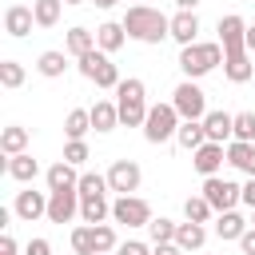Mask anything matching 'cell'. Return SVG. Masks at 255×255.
<instances>
[{
    "label": "cell",
    "instance_id": "cell-6",
    "mask_svg": "<svg viewBox=\"0 0 255 255\" xmlns=\"http://www.w3.org/2000/svg\"><path fill=\"white\" fill-rule=\"evenodd\" d=\"M76 68H80V76L92 80L96 88H120V68L112 64V56H108L104 48H92L88 56H80Z\"/></svg>",
    "mask_w": 255,
    "mask_h": 255
},
{
    "label": "cell",
    "instance_id": "cell-8",
    "mask_svg": "<svg viewBox=\"0 0 255 255\" xmlns=\"http://www.w3.org/2000/svg\"><path fill=\"white\" fill-rule=\"evenodd\" d=\"M203 199H207V203L215 207V215H219V211H231L235 203H243V187L231 183V179L207 175V179H203Z\"/></svg>",
    "mask_w": 255,
    "mask_h": 255
},
{
    "label": "cell",
    "instance_id": "cell-27",
    "mask_svg": "<svg viewBox=\"0 0 255 255\" xmlns=\"http://www.w3.org/2000/svg\"><path fill=\"white\" fill-rule=\"evenodd\" d=\"M88 131H92V112L88 108H72L68 120H64V135L68 139H84Z\"/></svg>",
    "mask_w": 255,
    "mask_h": 255
},
{
    "label": "cell",
    "instance_id": "cell-39",
    "mask_svg": "<svg viewBox=\"0 0 255 255\" xmlns=\"http://www.w3.org/2000/svg\"><path fill=\"white\" fill-rule=\"evenodd\" d=\"M116 255H151V247H147V243H139V239H128V243H120V247H116Z\"/></svg>",
    "mask_w": 255,
    "mask_h": 255
},
{
    "label": "cell",
    "instance_id": "cell-12",
    "mask_svg": "<svg viewBox=\"0 0 255 255\" xmlns=\"http://www.w3.org/2000/svg\"><path fill=\"white\" fill-rule=\"evenodd\" d=\"M223 159H227V147H223V143H215V139H207L203 147H195V151H191V163H195V171H199L203 179H207V175H219Z\"/></svg>",
    "mask_w": 255,
    "mask_h": 255
},
{
    "label": "cell",
    "instance_id": "cell-24",
    "mask_svg": "<svg viewBox=\"0 0 255 255\" xmlns=\"http://www.w3.org/2000/svg\"><path fill=\"white\" fill-rule=\"evenodd\" d=\"M175 243H179L183 251H199V247L207 243V227H203V223H191V219H183V223L175 227Z\"/></svg>",
    "mask_w": 255,
    "mask_h": 255
},
{
    "label": "cell",
    "instance_id": "cell-16",
    "mask_svg": "<svg viewBox=\"0 0 255 255\" xmlns=\"http://www.w3.org/2000/svg\"><path fill=\"white\" fill-rule=\"evenodd\" d=\"M195 36H199V16L187 12V8H179V12L171 16V40H175L179 48H187V44H195Z\"/></svg>",
    "mask_w": 255,
    "mask_h": 255
},
{
    "label": "cell",
    "instance_id": "cell-47",
    "mask_svg": "<svg viewBox=\"0 0 255 255\" xmlns=\"http://www.w3.org/2000/svg\"><path fill=\"white\" fill-rule=\"evenodd\" d=\"M92 4H96V8H116L120 0H92Z\"/></svg>",
    "mask_w": 255,
    "mask_h": 255
},
{
    "label": "cell",
    "instance_id": "cell-42",
    "mask_svg": "<svg viewBox=\"0 0 255 255\" xmlns=\"http://www.w3.org/2000/svg\"><path fill=\"white\" fill-rule=\"evenodd\" d=\"M239 247H243V255H255V227H247L239 235Z\"/></svg>",
    "mask_w": 255,
    "mask_h": 255
},
{
    "label": "cell",
    "instance_id": "cell-20",
    "mask_svg": "<svg viewBox=\"0 0 255 255\" xmlns=\"http://www.w3.org/2000/svg\"><path fill=\"white\" fill-rule=\"evenodd\" d=\"M4 171L16 179V183H32L36 175H40V163L28 155V151H20V155H8V163H4Z\"/></svg>",
    "mask_w": 255,
    "mask_h": 255
},
{
    "label": "cell",
    "instance_id": "cell-51",
    "mask_svg": "<svg viewBox=\"0 0 255 255\" xmlns=\"http://www.w3.org/2000/svg\"><path fill=\"white\" fill-rule=\"evenodd\" d=\"M104 255H112V251H104Z\"/></svg>",
    "mask_w": 255,
    "mask_h": 255
},
{
    "label": "cell",
    "instance_id": "cell-32",
    "mask_svg": "<svg viewBox=\"0 0 255 255\" xmlns=\"http://www.w3.org/2000/svg\"><path fill=\"white\" fill-rule=\"evenodd\" d=\"M76 191H80V195H108L112 187H108V175H100V171H84L80 183H76Z\"/></svg>",
    "mask_w": 255,
    "mask_h": 255
},
{
    "label": "cell",
    "instance_id": "cell-17",
    "mask_svg": "<svg viewBox=\"0 0 255 255\" xmlns=\"http://www.w3.org/2000/svg\"><path fill=\"white\" fill-rule=\"evenodd\" d=\"M227 163L243 175H255V139H231L227 143Z\"/></svg>",
    "mask_w": 255,
    "mask_h": 255
},
{
    "label": "cell",
    "instance_id": "cell-22",
    "mask_svg": "<svg viewBox=\"0 0 255 255\" xmlns=\"http://www.w3.org/2000/svg\"><path fill=\"white\" fill-rule=\"evenodd\" d=\"M108 215H112L108 195H80V219L84 223H104Z\"/></svg>",
    "mask_w": 255,
    "mask_h": 255
},
{
    "label": "cell",
    "instance_id": "cell-41",
    "mask_svg": "<svg viewBox=\"0 0 255 255\" xmlns=\"http://www.w3.org/2000/svg\"><path fill=\"white\" fill-rule=\"evenodd\" d=\"M151 255H183V247L171 239V243H151Z\"/></svg>",
    "mask_w": 255,
    "mask_h": 255
},
{
    "label": "cell",
    "instance_id": "cell-3",
    "mask_svg": "<svg viewBox=\"0 0 255 255\" xmlns=\"http://www.w3.org/2000/svg\"><path fill=\"white\" fill-rule=\"evenodd\" d=\"M219 64H223V44H215V40H195V44L179 48V72L187 80H199V76L215 72Z\"/></svg>",
    "mask_w": 255,
    "mask_h": 255
},
{
    "label": "cell",
    "instance_id": "cell-49",
    "mask_svg": "<svg viewBox=\"0 0 255 255\" xmlns=\"http://www.w3.org/2000/svg\"><path fill=\"white\" fill-rule=\"evenodd\" d=\"M251 227H255V207H251Z\"/></svg>",
    "mask_w": 255,
    "mask_h": 255
},
{
    "label": "cell",
    "instance_id": "cell-44",
    "mask_svg": "<svg viewBox=\"0 0 255 255\" xmlns=\"http://www.w3.org/2000/svg\"><path fill=\"white\" fill-rule=\"evenodd\" d=\"M243 203L255 207V175H247V183H243Z\"/></svg>",
    "mask_w": 255,
    "mask_h": 255
},
{
    "label": "cell",
    "instance_id": "cell-29",
    "mask_svg": "<svg viewBox=\"0 0 255 255\" xmlns=\"http://www.w3.org/2000/svg\"><path fill=\"white\" fill-rule=\"evenodd\" d=\"M32 12H36V28H56L64 0H32Z\"/></svg>",
    "mask_w": 255,
    "mask_h": 255
},
{
    "label": "cell",
    "instance_id": "cell-33",
    "mask_svg": "<svg viewBox=\"0 0 255 255\" xmlns=\"http://www.w3.org/2000/svg\"><path fill=\"white\" fill-rule=\"evenodd\" d=\"M183 215H187L191 223H207V219L215 215V207H211L203 195H187V203H183Z\"/></svg>",
    "mask_w": 255,
    "mask_h": 255
},
{
    "label": "cell",
    "instance_id": "cell-25",
    "mask_svg": "<svg viewBox=\"0 0 255 255\" xmlns=\"http://www.w3.org/2000/svg\"><path fill=\"white\" fill-rule=\"evenodd\" d=\"M124 40H128L124 24H112V20H108V24H100V28H96V48H104L108 56H112V52H120V48H124Z\"/></svg>",
    "mask_w": 255,
    "mask_h": 255
},
{
    "label": "cell",
    "instance_id": "cell-48",
    "mask_svg": "<svg viewBox=\"0 0 255 255\" xmlns=\"http://www.w3.org/2000/svg\"><path fill=\"white\" fill-rule=\"evenodd\" d=\"M64 4H88V0H64Z\"/></svg>",
    "mask_w": 255,
    "mask_h": 255
},
{
    "label": "cell",
    "instance_id": "cell-28",
    "mask_svg": "<svg viewBox=\"0 0 255 255\" xmlns=\"http://www.w3.org/2000/svg\"><path fill=\"white\" fill-rule=\"evenodd\" d=\"M0 151H4V155H20V151H28V128H20V124L4 128V131H0Z\"/></svg>",
    "mask_w": 255,
    "mask_h": 255
},
{
    "label": "cell",
    "instance_id": "cell-14",
    "mask_svg": "<svg viewBox=\"0 0 255 255\" xmlns=\"http://www.w3.org/2000/svg\"><path fill=\"white\" fill-rule=\"evenodd\" d=\"M203 131H207V139H215V143H231V139H235V116H231V112H207V116H203Z\"/></svg>",
    "mask_w": 255,
    "mask_h": 255
},
{
    "label": "cell",
    "instance_id": "cell-1",
    "mask_svg": "<svg viewBox=\"0 0 255 255\" xmlns=\"http://www.w3.org/2000/svg\"><path fill=\"white\" fill-rule=\"evenodd\" d=\"M219 44H223V72L231 84H247L251 80V56H247V24L243 16H223L219 20Z\"/></svg>",
    "mask_w": 255,
    "mask_h": 255
},
{
    "label": "cell",
    "instance_id": "cell-50",
    "mask_svg": "<svg viewBox=\"0 0 255 255\" xmlns=\"http://www.w3.org/2000/svg\"><path fill=\"white\" fill-rule=\"evenodd\" d=\"M131 4H143V0H131Z\"/></svg>",
    "mask_w": 255,
    "mask_h": 255
},
{
    "label": "cell",
    "instance_id": "cell-46",
    "mask_svg": "<svg viewBox=\"0 0 255 255\" xmlns=\"http://www.w3.org/2000/svg\"><path fill=\"white\" fill-rule=\"evenodd\" d=\"M247 52H255V24L247 28Z\"/></svg>",
    "mask_w": 255,
    "mask_h": 255
},
{
    "label": "cell",
    "instance_id": "cell-5",
    "mask_svg": "<svg viewBox=\"0 0 255 255\" xmlns=\"http://www.w3.org/2000/svg\"><path fill=\"white\" fill-rule=\"evenodd\" d=\"M179 112H175V104H151L147 108V120H143V139L147 143H167V139H175V131H179Z\"/></svg>",
    "mask_w": 255,
    "mask_h": 255
},
{
    "label": "cell",
    "instance_id": "cell-40",
    "mask_svg": "<svg viewBox=\"0 0 255 255\" xmlns=\"http://www.w3.org/2000/svg\"><path fill=\"white\" fill-rule=\"evenodd\" d=\"M24 255H52V243H48V239H28Z\"/></svg>",
    "mask_w": 255,
    "mask_h": 255
},
{
    "label": "cell",
    "instance_id": "cell-45",
    "mask_svg": "<svg viewBox=\"0 0 255 255\" xmlns=\"http://www.w3.org/2000/svg\"><path fill=\"white\" fill-rule=\"evenodd\" d=\"M195 4L199 0H175V8H187V12H195Z\"/></svg>",
    "mask_w": 255,
    "mask_h": 255
},
{
    "label": "cell",
    "instance_id": "cell-23",
    "mask_svg": "<svg viewBox=\"0 0 255 255\" xmlns=\"http://www.w3.org/2000/svg\"><path fill=\"white\" fill-rule=\"evenodd\" d=\"M247 227H251V223H247V219H243V215H239L235 207H231V211H219V215H215V235H219V239H239V235H243Z\"/></svg>",
    "mask_w": 255,
    "mask_h": 255
},
{
    "label": "cell",
    "instance_id": "cell-37",
    "mask_svg": "<svg viewBox=\"0 0 255 255\" xmlns=\"http://www.w3.org/2000/svg\"><path fill=\"white\" fill-rule=\"evenodd\" d=\"M235 139H255V112H235Z\"/></svg>",
    "mask_w": 255,
    "mask_h": 255
},
{
    "label": "cell",
    "instance_id": "cell-21",
    "mask_svg": "<svg viewBox=\"0 0 255 255\" xmlns=\"http://www.w3.org/2000/svg\"><path fill=\"white\" fill-rule=\"evenodd\" d=\"M175 143H179L183 151H195V147H203V143H207L203 120H183V124H179V131H175Z\"/></svg>",
    "mask_w": 255,
    "mask_h": 255
},
{
    "label": "cell",
    "instance_id": "cell-38",
    "mask_svg": "<svg viewBox=\"0 0 255 255\" xmlns=\"http://www.w3.org/2000/svg\"><path fill=\"white\" fill-rule=\"evenodd\" d=\"M88 155H92V151H88V143H84V139H68V143H64V159H68V163H76V167H80Z\"/></svg>",
    "mask_w": 255,
    "mask_h": 255
},
{
    "label": "cell",
    "instance_id": "cell-31",
    "mask_svg": "<svg viewBox=\"0 0 255 255\" xmlns=\"http://www.w3.org/2000/svg\"><path fill=\"white\" fill-rule=\"evenodd\" d=\"M72 251H76V255H96V227H92V223L72 227Z\"/></svg>",
    "mask_w": 255,
    "mask_h": 255
},
{
    "label": "cell",
    "instance_id": "cell-30",
    "mask_svg": "<svg viewBox=\"0 0 255 255\" xmlns=\"http://www.w3.org/2000/svg\"><path fill=\"white\" fill-rule=\"evenodd\" d=\"M64 68H68V60H64V52H40V60H36V72L40 76H48V80H56V76H64Z\"/></svg>",
    "mask_w": 255,
    "mask_h": 255
},
{
    "label": "cell",
    "instance_id": "cell-15",
    "mask_svg": "<svg viewBox=\"0 0 255 255\" xmlns=\"http://www.w3.org/2000/svg\"><path fill=\"white\" fill-rule=\"evenodd\" d=\"M32 24H36V12H32L28 4H12V8L4 12V32L16 36V40H24V36L32 32Z\"/></svg>",
    "mask_w": 255,
    "mask_h": 255
},
{
    "label": "cell",
    "instance_id": "cell-11",
    "mask_svg": "<svg viewBox=\"0 0 255 255\" xmlns=\"http://www.w3.org/2000/svg\"><path fill=\"white\" fill-rule=\"evenodd\" d=\"M80 215V191L64 187V191H48V219L52 223H72Z\"/></svg>",
    "mask_w": 255,
    "mask_h": 255
},
{
    "label": "cell",
    "instance_id": "cell-35",
    "mask_svg": "<svg viewBox=\"0 0 255 255\" xmlns=\"http://www.w3.org/2000/svg\"><path fill=\"white\" fill-rule=\"evenodd\" d=\"M175 227H179V223H171V219L159 215V219L147 223V235H151V243H171V239H175Z\"/></svg>",
    "mask_w": 255,
    "mask_h": 255
},
{
    "label": "cell",
    "instance_id": "cell-18",
    "mask_svg": "<svg viewBox=\"0 0 255 255\" xmlns=\"http://www.w3.org/2000/svg\"><path fill=\"white\" fill-rule=\"evenodd\" d=\"M44 179H48V191H64V187H76L80 183V171H76V163L60 159V163H52L44 171Z\"/></svg>",
    "mask_w": 255,
    "mask_h": 255
},
{
    "label": "cell",
    "instance_id": "cell-34",
    "mask_svg": "<svg viewBox=\"0 0 255 255\" xmlns=\"http://www.w3.org/2000/svg\"><path fill=\"white\" fill-rule=\"evenodd\" d=\"M0 84H4L8 92H16V88L24 84V64H20V60H0Z\"/></svg>",
    "mask_w": 255,
    "mask_h": 255
},
{
    "label": "cell",
    "instance_id": "cell-13",
    "mask_svg": "<svg viewBox=\"0 0 255 255\" xmlns=\"http://www.w3.org/2000/svg\"><path fill=\"white\" fill-rule=\"evenodd\" d=\"M12 215H20L24 223H36L40 215H48V195H44V191H32V187H24V191H16V203H12Z\"/></svg>",
    "mask_w": 255,
    "mask_h": 255
},
{
    "label": "cell",
    "instance_id": "cell-26",
    "mask_svg": "<svg viewBox=\"0 0 255 255\" xmlns=\"http://www.w3.org/2000/svg\"><path fill=\"white\" fill-rule=\"evenodd\" d=\"M64 48L80 60V56H88L92 48H96V32H88V28H68V36H64Z\"/></svg>",
    "mask_w": 255,
    "mask_h": 255
},
{
    "label": "cell",
    "instance_id": "cell-4",
    "mask_svg": "<svg viewBox=\"0 0 255 255\" xmlns=\"http://www.w3.org/2000/svg\"><path fill=\"white\" fill-rule=\"evenodd\" d=\"M116 108H120V124L143 128V120H147V88H143V80H135V76L120 80V88H116Z\"/></svg>",
    "mask_w": 255,
    "mask_h": 255
},
{
    "label": "cell",
    "instance_id": "cell-9",
    "mask_svg": "<svg viewBox=\"0 0 255 255\" xmlns=\"http://www.w3.org/2000/svg\"><path fill=\"white\" fill-rule=\"evenodd\" d=\"M112 219L124 223V227H147L155 215H151L147 199H139V195H120V199L112 203Z\"/></svg>",
    "mask_w": 255,
    "mask_h": 255
},
{
    "label": "cell",
    "instance_id": "cell-36",
    "mask_svg": "<svg viewBox=\"0 0 255 255\" xmlns=\"http://www.w3.org/2000/svg\"><path fill=\"white\" fill-rule=\"evenodd\" d=\"M96 227V255H104V251H116L120 243H116V231L108 227V223H92Z\"/></svg>",
    "mask_w": 255,
    "mask_h": 255
},
{
    "label": "cell",
    "instance_id": "cell-7",
    "mask_svg": "<svg viewBox=\"0 0 255 255\" xmlns=\"http://www.w3.org/2000/svg\"><path fill=\"white\" fill-rule=\"evenodd\" d=\"M171 104H175L179 120H203V116H207V96H203V88H199L195 80H183V84L171 92Z\"/></svg>",
    "mask_w": 255,
    "mask_h": 255
},
{
    "label": "cell",
    "instance_id": "cell-19",
    "mask_svg": "<svg viewBox=\"0 0 255 255\" xmlns=\"http://www.w3.org/2000/svg\"><path fill=\"white\" fill-rule=\"evenodd\" d=\"M88 112H92V128H96V131H116V128H120V108H116L112 100H96Z\"/></svg>",
    "mask_w": 255,
    "mask_h": 255
},
{
    "label": "cell",
    "instance_id": "cell-10",
    "mask_svg": "<svg viewBox=\"0 0 255 255\" xmlns=\"http://www.w3.org/2000/svg\"><path fill=\"white\" fill-rule=\"evenodd\" d=\"M139 179H143V171H139L135 159H116L108 167V187L120 191V195H135L139 191Z\"/></svg>",
    "mask_w": 255,
    "mask_h": 255
},
{
    "label": "cell",
    "instance_id": "cell-2",
    "mask_svg": "<svg viewBox=\"0 0 255 255\" xmlns=\"http://www.w3.org/2000/svg\"><path fill=\"white\" fill-rule=\"evenodd\" d=\"M120 24H124V32H128L131 40H139V44H159V40L171 36V16H163L159 8H147V4H131Z\"/></svg>",
    "mask_w": 255,
    "mask_h": 255
},
{
    "label": "cell",
    "instance_id": "cell-43",
    "mask_svg": "<svg viewBox=\"0 0 255 255\" xmlns=\"http://www.w3.org/2000/svg\"><path fill=\"white\" fill-rule=\"evenodd\" d=\"M16 251H20V247H16V239L4 231V235H0V255H16Z\"/></svg>",
    "mask_w": 255,
    "mask_h": 255
}]
</instances>
